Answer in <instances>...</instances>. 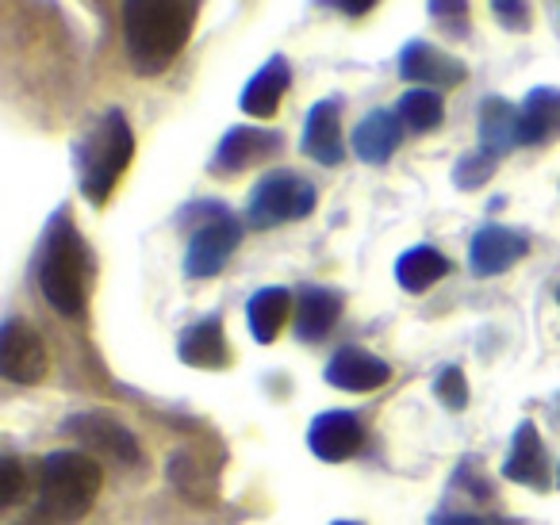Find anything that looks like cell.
<instances>
[{
	"mask_svg": "<svg viewBox=\"0 0 560 525\" xmlns=\"http://www.w3.org/2000/svg\"><path fill=\"white\" fill-rule=\"evenodd\" d=\"M124 43L127 58L142 78L170 70L192 35V0H124Z\"/></svg>",
	"mask_w": 560,
	"mask_h": 525,
	"instance_id": "cell-1",
	"label": "cell"
},
{
	"mask_svg": "<svg viewBox=\"0 0 560 525\" xmlns=\"http://www.w3.org/2000/svg\"><path fill=\"white\" fill-rule=\"evenodd\" d=\"M89 246L73 226L70 211H58L43 234L39 288L47 303L66 318H81L89 307Z\"/></svg>",
	"mask_w": 560,
	"mask_h": 525,
	"instance_id": "cell-2",
	"label": "cell"
},
{
	"mask_svg": "<svg viewBox=\"0 0 560 525\" xmlns=\"http://www.w3.org/2000/svg\"><path fill=\"white\" fill-rule=\"evenodd\" d=\"M78 185L81 196L89 203H108V196L116 192L119 177L127 173L135 158V131L127 124V116L119 108H108L85 135H81L78 150Z\"/></svg>",
	"mask_w": 560,
	"mask_h": 525,
	"instance_id": "cell-3",
	"label": "cell"
},
{
	"mask_svg": "<svg viewBox=\"0 0 560 525\" xmlns=\"http://www.w3.org/2000/svg\"><path fill=\"white\" fill-rule=\"evenodd\" d=\"M101 464L85 453H50L39 468V514L50 522H81L101 494Z\"/></svg>",
	"mask_w": 560,
	"mask_h": 525,
	"instance_id": "cell-4",
	"label": "cell"
},
{
	"mask_svg": "<svg viewBox=\"0 0 560 525\" xmlns=\"http://www.w3.org/2000/svg\"><path fill=\"white\" fill-rule=\"evenodd\" d=\"M315 200H319V192H315L312 180H304L300 173H292V170L265 173L254 185V192H249L246 226L269 231V226H280V223H296V219L312 215Z\"/></svg>",
	"mask_w": 560,
	"mask_h": 525,
	"instance_id": "cell-5",
	"label": "cell"
},
{
	"mask_svg": "<svg viewBox=\"0 0 560 525\" xmlns=\"http://www.w3.org/2000/svg\"><path fill=\"white\" fill-rule=\"evenodd\" d=\"M188 215H200V226L192 231L185 249V272L192 280H208L231 261V254L242 242V223L219 203H200L188 208Z\"/></svg>",
	"mask_w": 560,
	"mask_h": 525,
	"instance_id": "cell-6",
	"label": "cell"
},
{
	"mask_svg": "<svg viewBox=\"0 0 560 525\" xmlns=\"http://www.w3.org/2000/svg\"><path fill=\"white\" fill-rule=\"evenodd\" d=\"M47 369H50V357L39 334L24 318H9L4 330H0V372H4V380L20 387H32L43 384Z\"/></svg>",
	"mask_w": 560,
	"mask_h": 525,
	"instance_id": "cell-7",
	"label": "cell"
},
{
	"mask_svg": "<svg viewBox=\"0 0 560 525\" xmlns=\"http://www.w3.org/2000/svg\"><path fill=\"white\" fill-rule=\"evenodd\" d=\"M284 139L280 131H265V127H231L223 135V142L215 147V158H211V170L231 177V173H242L249 165L269 162L272 154H280Z\"/></svg>",
	"mask_w": 560,
	"mask_h": 525,
	"instance_id": "cell-8",
	"label": "cell"
},
{
	"mask_svg": "<svg viewBox=\"0 0 560 525\" xmlns=\"http://www.w3.org/2000/svg\"><path fill=\"white\" fill-rule=\"evenodd\" d=\"M529 254L526 234L511 231V226H483L476 231L472 246H468V265H472L476 277H503L511 265H518Z\"/></svg>",
	"mask_w": 560,
	"mask_h": 525,
	"instance_id": "cell-9",
	"label": "cell"
},
{
	"mask_svg": "<svg viewBox=\"0 0 560 525\" xmlns=\"http://www.w3.org/2000/svg\"><path fill=\"white\" fill-rule=\"evenodd\" d=\"M465 62L450 58L445 50L430 47L422 39H411L399 50V78L404 81H419L422 89H453L465 81Z\"/></svg>",
	"mask_w": 560,
	"mask_h": 525,
	"instance_id": "cell-10",
	"label": "cell"
},
{
	"mask_svg": "<svg viewBox=\"0 0 560 525\" xmlns=\"http://www.w3.org/2000/svg\"><path fill=\"white\" fill-rule=\"evenodd\" d=\"M300 150L319 165L342 162L346 147H342V101L338 96L312 104V112L304 119V142H300Z\"/></svg>",
	"mask_w": 560,
	"mask_h": 525,
	"instance_id": "cell-11",
	"label": "cell"
},
{
	"mask_svg": "<svg viewBox=\"0 0 560 525\" xmlns=\"http://www.w3.org/2000/svg\"><path fill=\"white\" fill-rule=\"evenodd\" d=\"M66 430L73 433L78 441H85L93 453H104L108 460L116 464H139V441L131 438V430H124L119 422H112L108 415H73L66 422Z\"/></svg>",
	"mask_w": 560,
	"mask_h": 525,
	"instance_id": "cell-12",
	"label": "cell"
},
{
	"mask_svg": "<svg viewBox=\"0 0 560 525\" xmlns=\"http://www.w3.org/2000/svg\"><path fill=\"white\" fill-rule=\"evenodd\" d=\"M392 380V369L381 361V357H373L369 349H358V346H346L338 349L335 357H330L327 364V384L338 387V392H376V387H384Z\"/></svg>",
	"mask_w": 560,
	"mask_h": 525,
	"instance_id": "cell-13",
	"label": "cell"
},
{
	"mask_svg": "<svg viewBox=\"0 0 560 525\" xmlns=\"http://www.w3.org/2000/svg\"><path fill=\"white\" fill-rule=\"evenodd\" d=\"M503 476L511 483L534 487V491H549V453H545V441L537 433L534 422H522L514 430L511 456L503 464Z\"/></svg>",
	"mask_w": 560,
	"mask_h": 525,
	"instance_id": "cell-14",
	"label": "cell"
},
{
	"mask_svg": "<svg viewBox=\"0 0 560 525\" xmlns=\"http://www.w3.org/2000/svg\"><path fill=\"white\" fill-rule=\"evenodd\" d=\"M289 85H292L289 58L272 55L269 62H265L261 70L246 81V89H242V96H238V108L254 119L277 116V108H280V101H284V93H289Z\"/></svg>",
	"mask_w": 560,
	"mask_h": 525,
	"instance_id": "cell-15",
	"label": "cell"
},
{
	"mask_svg": "<svg viewBox=\"0 0 560 525\" xmlns=\"http://www.w3.org/2000/svg\"><path fill=\"white\" fill-rule=\"evenodd\" d=\"M361 422L350 415V410H327V415H319L312 422V430H307V445H312V453L319 456V460H350L353 453L361 448Z\"/></svg>",
	"mask_w": 560,
	"mask_h": 525,
	"instance_id": "cell-16",
	"label": "cell"
},
{
	"mask_svg": "<svg viewBox=\"0 0 560 525\" xmlns=\"http://www.w3.org/2000/svg\"><path fill=\"white\" fill-rule=\"evenodd\" d=\"M399 139H404V119H399V112L376 108L353 127L350 142H353V154L365 165H384L399 150Z\"/></svg>",
	"mask_w": 560,
	"mask_h": 525,
	"instance_id": "cell-17",
	"label": "cell"
},
{
	"mask_svg": "<svg viewBox=\"0 0 560 525\" xmlns=\"http://www.w3.org/2000/svg\"><path fill=\"white\" fill-rule=\"evenodd\" d=\"M177 357L192 369H226L231 364V346H226L223 318L208 315L192 323L177 341Z\"/></svg>",
	"mask_w": 560,
	"mask_h": 525,
	"instance_id": "cell-18",
	"label": "cell"
},
{
	"mask_svg": "<svg viewBox=\"0 0 560 525\" xmlns=\"http://www.w3.org/2000/svg\"><path fill=\"white\" fill-rule=\"evenodd\" d=\"M560 135V89H534L518 108V147H541Z\"/></svg>",
	"mask_w": 560,
	"mask_h": 525,
	"instance_id": "cell-19",
	"label": "cell"
},
{
	"mask_svg": "<svg viewBox=\"0 0 560 525\" xmlns=\"http://www.w3.org/2000/svg\"><path fill=\"white\" fill-rule=\"evenodd\" d=\"M342 315V295L330 288H304L296 303V338L300 341H323L330 334V326Z\"/></svg>",
	"mask_w": 560,
	"mask_h": 525,
	"instance_id": "cell-20",
	"label": "cell"
},
{
	"mask_svg": "<svg viewBox=\"0 0 560 525\" xmlns=\"http://www.w3.org/2000/svg\"><path fill=\"white\" fill-rule=\"evenodd\" d=\"M518 147V108L503 96H488L480 104V150L503 158Z\"/></svg>",
	"mask_w": 560,
	"mask_h": 525,
	"instance_id": "cell-21",
	"label": "cell"
},
{
	"mask_svg": "<svg viewBox=\"0 0 560 525\" xmlns=\"http://www.w3.org/2000/svg\"><path fill=\"white\" fill-rule=\"evenodd\" d=\"M289 315H292L289 288H261V292H257L254 300H249V307H246L249 334H254V341H261V346L277 341V334L284 330Z\"/></svg>",
	"mask_w": 560,
	"mask_h": 525,
	"instance_id": "cell-22",
	"label": "cell"
},
{
	"mask_svg": "<svg viewBox=\"0 0 560 525\" xmlns=\"http://www.w3.org/2000/svg\"><path fill=\"white\" fill-rule=\"evenodd\" d=\"M445 272H450V261H445V254H438L434 246H415L396 261L399 288H404V292H415V295L427 292L430 284H438Z\"/></svg>",
	"mask_w": 560,
	"mask_h": 525,
	"instance_id": "cell-23",
	"label": "cell"
},
{
	"mask_svg": "<svg viewBox=\"0 0 560 525\" xmlns=\"http://www.w3.org/2000/svg\"><path fill=\"white\" fill-rule=\"evenodd\" d=\"M396 112H399V119H404L407 131L427 135V131H438V127H442L445 101L438 89H411V93L399 96Z\"/></svg>",
	"mask_w": 560,
	"mask_h": 525,
	"instance_id": "cell-24",
	"label": "cell"
},
{
	"mask_svg": "<svg viewBox=\"0 0 560 525\" xmlns=\"http://www.w3.org/2000/svg\"><path fill=\"white\" fill-rule=\"evenodd\" d=\"M495 162H499V158L483 154V150L460 158V162L453 165V185H457L460 192H476V188H483L491 180V173H495Z\"/></svg>",
	"mask_w": 560,
	"mask_h": 525,
	"instance_id": "cell-25",
	"label": "cell"
},
{
	"mask_svg": "<svg viewBox=\"0 0 560 525\" xmlns=\"http://www.w3.org/2000/svg\"><path fill=\"white\" fill-rule=\"evenodd\" d=\"M434 395H438V402H442L445 410H465V402H468L465 372H460L457 364L442 369V372H438V380H434Z\"/></svg>",
	"mask_w": 560,
	"mask_h": 525,
	"instance_id": "cell-26",
	"label": "cell"
},
{
	"mask_svg": "<svg viewBox=\"0 0 560 525\" xmlns=\"http://www.w3.org/2000/svg\"><path fill=\"white\" fill-rule=\"evenodd\" d=\"M427 9L450 35L468 32V0H427Z\"/></svg>",
	"mask_w": 560,
	"mask_h": 525,
	"instance_id": "cell-27",
	"label": "cell"
},
{
	"mask_svg": "<svg viewBox=\"0 0 560 525\" xmlns=\"http://www.w3.org/2000/svg\"><path fill=\"white\" fill-rule=\"evenodd\" d=\"M24 494V464L16 456H0V506H16Z\"/></svg>",
	"mask_w": 560,
	"mask_h": 525,
	"instance_id": "cell-28",
	"label": "cell"
},
{
	"mask_svg": "<svg viewBox=\"0 0 560 525\" xmlns=\"http://www.w3.org/2000/svg\"><path fill=\"white\" fill-rule=\"evenodd\" d=\"M430 525H518L511 517H495V514H434Z\"/></svg>",
	"mask_w": 560,
	"mask_h": 525,
	"instance_id": "cell-29",
	"label": "cell"
},
{
	"mask_svg": "<svg viewBox=\"0 0 560 525\" xmlns=\"http://www.w3.org/2000/svg\"><path fill=\"white\" fill-rule=\"evenodd\" d=\"M491 4H495V16L503 20L511 32L526 27V0H491Z\"/></svg>",
	"mask_w": 560,
	"mask_h": 525,
	"instance_id": "cell-30",
	"label": "cell"
},
{
	"mask_svg": "<svg viewBox=\"0 0 560 525\" xmlns=\"http://www.w3.org/2000/svg\"><path fill=\"white\" fill-rule=\"evenodd\" d=\"M319 4L330 12H342V16H365V12H373L381 0H319Z\"/></svg>",
	"mask_w": 560,
	"mask_h": 525,
	"instance_id": "cell-31",
	"label": "cell"
},
{
	"mask_svg": "<svg viewBox=\"0 0 560 525\" xmlns=\"http://www.w3.org/2000/svg\"><path fill=\"white\" fill-rule=\"evenodd\" d=\"M335 525H358V522H335Z\"/></svg>",
	"mask_w": 560,
	"mask_h": 525,
	"instance_id": "cell-32",
	"label": "cell"
},
{
	"mask_svg": "<svg viewBox=\"0 0 560 525\" xmlns=\"http://www.w3.org/2000/svg\"><path fill=\"white\" fill-rule=\"evenodd\" d=\"M557 300H560V288H557Z\"/></svg>",
	"mask_w": 560,
	"mask_h": 525,
	"instance_id": "cell-33",
	"label": "cell"
},
{
	"mask_svg": "<svg viewBox=\"0 0 560 525\" xmlns=\"http://www.w3.org/2000/svg\"><path fill=\"white\" fill-rule=\"evenodd\" d=\"M557 483H560V471H557Z\"/></svg>",
	"mask_w": 560,
	"mask_h": 525,
	"instance_id": "cell-34",
	"label": "cell"
}]
</instances>
